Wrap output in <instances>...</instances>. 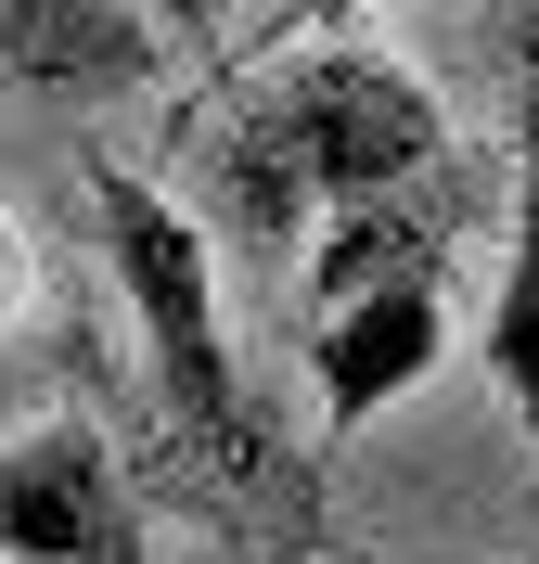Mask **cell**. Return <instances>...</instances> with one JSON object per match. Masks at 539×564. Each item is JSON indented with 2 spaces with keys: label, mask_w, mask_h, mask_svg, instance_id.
Here are the masks:
<instances>
[{
  "label": "cell",
  "mask_w": 539,
  "mask_h": 564,
  "mask_svg": "<svg viewBox=\"0 0 539 564\" xmlns=\"http://www.w3.org/2000/svg\"><path fill=\"white\" fill-rule=\"evenodd\" d=\"M154 39L129 0H0V77H39V90H104V77H142Z\"/></svg>",
  "instance_id": "cell-6"
},
{
  "label": "cell",
  "mask_w": 539,
  "mask_h": 564,
  "mask_svg": "<svg viewBox=\"0 0 539 564\" xmlns=\"http://www.w3.org/2000/svg\"><path fill=\"white\" fill-rule=\"evenodd\" d=\"M90 206H104V257L129 282V321H142L154 398L206 462H245V372H231V334H218V257L206 231L168 206V180L90 154Z\"/></svg>",
  "instance_id": "cell-2"
},
{
  "label": "cell",
  "mask_w": 539,
  "mask_h": 564,
  "mask_svg": "<svg viewBox=\"0 0 539 564\" xmlns=\"http://www.w3.org/2000/svg\"><path fill=\"white\" fill-rule=\"evenodd\" d=\"M0 564H142L129 475L90 423H26L0 436Z\"/></svg>",
  "instance_id": "cell-3"
},
{
  "label": "cell",
  "mask_w": 539,
  "mask_h": 564,
  "mask_svg": "<svg viewBox=\"0 0 539 564\" xmlns=\"http://www.w3.org/2000/svg\"><path fill=\"white\" fill-rule=\"evenodd\" d=\"M436 359H450V295H436V270H386V282H359V295H334L322 334H309V372H322V436H359L386 398L424 386Z\"/></svg>",
  "instance_id": "cell-4"
},
{
  "label": "cell",
  "mask_w": 539,
  "mask_h": 564,
  "mask_svg": "<svg viewBox=\"0 0 539 564\" xmlns=\"http://www.w3.org/2000/svg\"><path fill=\"white\" fill-rule=\"evenodd\" d=\"M0 308H13V245H0Z\"/></svg>",
  "instance_id": "cell-7"
},
{
  "label": "cell",
  "mask_w": 539,
  "mask_h": 564,
  "mask_svg": "<svg viewBox=\"0 0 539 564\" xmlns=\"http://www.w3.org/2000/svg\"><path fill=\"white\" fill-rule=\"evenodd\" d=\"M475 347H488L514 423H527V462H539V39H527V90H514V257H502V295H488Z\"/></svg>",
  "instance_id": "cell-5"
},
{
  "label": "cell",
  "mask_w": 539,
  "mask_h": 564,
  "mask_svg": "<svg viewBox=\"0 0 539 564\" xmlns=\"http://www.w3.org/2000/svg\"><path fill=\"white\" fill-rule=\"evenodd\" d=\"M436 141L450 129H436L411 65H386V52H309V65H283L231 116L218 180H231V218H245L257 245H309L347 206L411 193L436 167Z\"/></svg>",
  "instance_id": "cell-1"
}]
</instances>
